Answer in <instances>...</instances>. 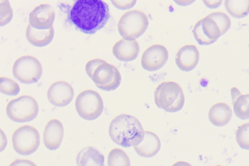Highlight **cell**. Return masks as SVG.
Segmentation results:
<instances>
[{"label": "cell", "mask_w": 249, "mask_h": 166, "mask_svg": "<svg viewBox=\"0 0 249 166\" xmlns=\"http://www.w3.org/2000/svg\"><path fill=\"white\" fill-rule=\"evenodd\" d=\"M156 105L168 112L180 110L184 103V95L181 86L173 81H165L160 83L154 92Z\"/></svg>", "instance_id": "3957f363"}, {"label": "cell", "mask_w": 249, "mask_h": 166, "mask_svg": "<svg viewBox=\"0 0 249 166\" xmlns=\"http://www.w3.org/2000/svg\"><path fill=\"white\" fill-rule=\"evenodd\" d=\"M12 74L18 81L25 84L36 83L40 78L42 67L35 56L24 55L18 58L12 66Z\"/></svg>", "instance_id": "52a82bcc"}, {"label": "cell", "mask_w": 249, "mask_h": 166, "mask_svg": "<svg viewBox=\"0 0 249 166\" xmlns=\"http://www.w3.org/2000/svg\"><path fill=\"white\" fill-rule=\"evenodd\" d=\"M55 11L49 3H42L35 7L30 13L29 24L37 29H46L53 27Z\"/></svg>", "instance_id": "4fadbf2b"}, {"label": "cell", "mask_w": 249, "mask_h": 166, "mask_svg": "<svg viewBox=\"0 0 249 166\" xmlns=\"http://www.w3.org/2000/svg\"><path fill=\"white\" fill-rule=\"evenodd\" d=\"M139 51V44L136 39L124 37L117 40L112 48L115 57L122 62H130L135 59Z\"/></svg>", "instance_id": "9a60e30c"}, {"label": "cell", "mask_w": 249, "mask_h": 166, "mask_svg": "<svg viewBox=\"0 0 249 166\" xmlns=\"http://www.w3.org/2000/svg\"></svg>", "instance_id": "836d02e7"}, {"label": "cell", "mask_w": 249, "mask_h": 166, "mask_svg": "<svg viewBox=\"0 0 249 166\" xmlns=\"http://www.w3.org/2000/svg\"><path fill=\"white\" fill-rule=\"evenodd\" d=\"M204 4L209 8H216L219 6L222 2L221 0H203Z\"/></svg>", "instance_id": "4dcf8cb0"}, {"label": "cell", "mask_w": 249, "mask_h": 166, "mask_svg": "<svg viewBox=\"0 0 249 166\" xmlns=\"http://www.w3.org/2000/svg\"><path fill=\"white\" fill-rule=\"evenodd\" d=\"M214 166H224L220 165H215Z\"/></svg>", "instance_id": "d6a6232c"}, {"label": "cell", "mask_w": 249, "mask_h": 166, "mask_svg": "<svg viewBox=\"0 0 249 166\" xmlns=\"http://www.w3.org/2000/svg\"><path fill=\"white\" fill-rule=\"evenodd\" d=\"M160 146L158 135L152 132L146 131L142 140L133 148L138 155L148 158L155 156L159 151Z\"/></svg>", "instance_id": "e0dca14e"}, {"label": "cell", "mask_w": 249, "mask_h": 166, "mask_svg": "<svg viewBox=\"0 0 249 166\" xmlns=\"http://www.w3.org/2000/svg\"><path fill=\"white\" fill-rule=\"evenodd\" d=\"M207 16L217 24L221 35L224 34L229 29L231 24V19L224 12L215 11L210 13Z\"/></svg>", "instance_id": "cb8c5ba5"}, {"label": "cell", "mask_w": 249, "mask_h": 166, "mask_svg": "<svg viewBox=\"0 0 249 166\" xmlns=\"http://www.w3.org/2000/svg\"><path fill=\"white\" fill-rule=\"evenodd\" d=\"M91 79L98 88L108 91L119 86L121 76L116 66L106 61L96 68Z\"/></svg>", "instance_id": "9c48e42d"}, {"label": "cell", "mask_w": 249, "mask_h": 166, "mask_svg": "<svg viewBox=\"0 0 249 166\" xmlns=\"http://www.w3.org/2000/svg\"><path fill=\"white\" fill-rule=\"evenodd\" d=\"M64 128L61 122L56 119L50 120L46 124L43 134L45 147L51 150L59 148L62 141Z\"/></svg>", "instance_id": "2e32d148"}, {"label": "cell", "mask_w": 249, "mask_h": 166, "mask_svg": "<svg viewBox=\"0 0 249 166\" xmlns=\"http://www.w3.org/2000/svg\"><path fill=\"white\" fill-rule=\"evenodd\" d=\"M107 166H130L127 154L122 149L114 148L108 154Z\"/></svg>", "instance_id": "603a6c76"}, {"label": "cell", "mask_w": 249, "mask_h": 166, "mask_svg": "<svg viewBox=\"0 0 249 166\" xmlns=\"http://www.w3.org/2000/svg\"><path fill=\"white\" fill-rule=\"evenodd\" d=\"M76 162L77 166H104V156L95 148L89 146L79 152Z\"/></svg>", "instance_id": "ffe728a7"}, {"label": "cell", "mask_w": 249, "mask_h": 166, "mask_svg": "<svg viewBox=\"0 0 249 166\" xmlns=\"http://www.w3.org/2000/svg\"><path fill=\"white\" fill-rule=\"evenodd\" d=\"M208 116L212 124L221 127L226 125L230 121L232 117V111L226 103L219 102L211 107Z\"/></svg>", "instance_id": "ac0fdd59"}, {"label": "cell", "mask_w": 249, "mask_h": 166, "mask_svg": "<svg viewBox=\"0 0 249 166\" xmlns=\"http://www.w3.org/2000/svg\"><path fill=\"white\" fill-rule=\"evenodd\" d=\"M105 62L106 61L100 58H95L90 60L85 65V69L86 73L89 78H91L92 74L96 68Z\"/></svg>", "instance_id": "83f0119b"}, {"label": "cell", "mask_w": 249, "mask_h": 166, "mask_svg": "<svg viewBox=\"0 0 249 166\" xmlns=\"http://www.w3.org/2000/svg\"><path fill=\"white\" fill-rule=\"evenodd\" d=\"M0 24L2 26L8 23L13 17V11L9 1H0Z\"/></svg>", "instance_id": "4316f807"}, {"label": "cell", "mask_w": 249, "mask_h": 166, "mask_svg": "<svg viewBox=\"0 0 249 166\" xmlns=\"http://www.w3.org/2000/svg\"><path fill=\"white\" fill-rule=\"evenodd\" d=\"M75 108L78 115L83 119L91 120L102 114L104 104L99 94L92 89L80 92L75 100Z\"/></svg>", "instance_id": "8992f818"}, {"label": "cell", "mask_w": 249, "mask_h": 166, "mask_svg": "<svg viewBox=\"0 0 249 166\" xmlns=\"http://www.w3.org/2000/svg\"><path fill=\"white\" fill-rule=\"evenodd\" d=\"M112 4L120 9H125L133 7L136 3V0H110Z\"/></svg>", "instance_id": "f1b7e54d"}, {"label": "cell", "mask_w": 249, "mask_h": 166, "mask_svg": "<svg viewBox=\"0 0 249 166\" xmlns=\"http://www.w3.org/2000/svg\"><path fill=\"white\" fill-rule=\"evenodd\" d=\"M54 36L53 27L37 29L28 24L25 30V36L28 42L36 47H44L49 44Z\"/></svg>", "instance_id": "d6986e66"}, {"label": "cell", "mask_w": 249, "mask_h": 166, "mask_svg": "<svg viewBox=\"0 0 249 166\" xmlns=\"http://www.w3.org/2000/svg\"><path fill=\"white\" fill-rule=\"evenodd\" d=\"M38 105L36 100L29 95H22L9 100L5 111L7 116L17 122L32 120L37 115Z\"/></svg>", "instance_id": "5b68a950"}, {"label": "cell", "mask_w": 249, "mask_h": 166, "mask_svg": "<svg viewBox=\"0 0 249 166\" xmlns=\"http://www.w3.org/2000/svg\"><path fill=\"white\" fill-rule=\"evenodd\" d=\"M74 91L71 85L64 81H56L51 84L47 92L48 100L53 105L63 107L72 100Z\"/></svg>", "instance_id": "7c38bea8"}, {"label": "cell", "mask_w": 249, "mask_h": 166, "mask_svg": "<svg viewBox=\"0 0 249 166\" xmlns=\"http://www.w3.org/2000/svg\"><path fill=\"white\" fill-rule=\"evenodd\" d=\"M148 23L145 13L139 9L130 10L125 12L119 18L117 30L122 37L135 39L145 32Z\"/></svg>", "instance_id": "277c9868"}, {"label": "cell", "mask_w": 249, "mask_h": 166, "mask_svg": "<svg viewBox=\"0 0 249 166\" xmlns=\"http://www.w3.org/2000/svg\"><path fill=\"white\" fill-rule=\"evenodd\" d=\"M110 17L107 4L102 0H77L71 5L69 19L86 34H93L104 27Z\"/></svg>", "instance_id": "6da1fadb"}, {"label": "cell", "mask_w": 249, "mask_h": 166, "mask_svg": "<svg viewBox=\"0 0 249 166\" xmlns=\"http://www.w3.org/2000/svg\"><path fill=\"white\" fill-rule=\"evenodd\" d=\"M168 58L166 48L160 44H154L148 47L141 58L142 67L148 71H156L162 67Z\"/></svg>", "instance_id": "30bf717a"}, {"label": "cell", "mask_w": 249, "mask_h": 166, "mask_svg": "<svg viewBox=\"0 0 249 166\" xmlns=\"http://www.w3.org/2000/svg\"><path fill=\"white\" fill-rule=\"evenodd\" d=\"M235 139L240 147L249 150V122L242 124L237 128Z\"/></svg>", "instance_id": "d4e9b609"}, {"label": "cell", "mask_w": 249, "mask_h": 166, "mask_svg": "<svg viewBox=\"0 0 249 166\" xmlns=\"http://www.w3.org/2000/svg\"><path fill=\"white\" fill-rule=\"evenodd\" d=\"M192 33L197 43L205 45L212 44L221 35L217 24L207 16L195 23Z\"/></svg>", "instance_id": "8fae6325"}, {"label": "cell", "mask_w": 249, "mask_h": 166, "mask_svg": "<svg viewBox=\"0 0 249 166\" xmlns=\"http://www.w3.org/2000/svg\"><path fill=\"white\" fill-rule=\"evenodd\" d=\"M108 133L114 143L124 147H129L140 143L143 138L144 131L137 118L123 114L117 116L111 120Z\"/></svg>", "instance_id": "7a4b0ae2"}, {"label": "cell", "mask_w": 249, "mask_h": 166, "mask_svg": "<svg viewBox=\"0 0 249 166\" xmlns=\"http://www.w3.org/2000/svg\"><path fill=\"white\" fill-rule=\"evenodd\" d=\"M8 166H36L32 161L26 159H17L12 161Z\"/></svg>", "instance_id": "f546056e"}, {"label": "cell", "mask_w": 249, "mask_h": 166, "mask_svg": "<svg viewBox=\"0 0 249 166\" xmlns=\"http://www.w3.org/2000/svg\"><path fill=\"white\" fill-rule=\"evenodd\" d=\"M12 143L14 150L22 155H28L35 152L40 144V136L34 127L22 125L13 133Z\"/></svg>", "instance_id": "ba28073f"}, {"label": "cell", "mask_w": 249, "mask_h": 166, "mask_svg": "<svg viewBox=\"0 0 249 166\" xmlns=\"http://www.w3.org/2000/svg\"><path fill=\"white\" fill-rule=\"evenodd\" d=\"M231 95L235 115L241 119L249 118V93L242 94L239 90L232 87Z\"/></svg>", "instance_id": "44dd1931"}, {"label": "cell", "mask_w": 249, "mask_h": 166, "mask_svg": "<svg viewBox=\"0 0 249 166\" xmlns=\"http://www.w3.org/2000/svg\"><path fill=\"white\" fill-rule=\"evenodd\" d=\"M0 92L6 95L14 96L17 95L19 91V85L13 79L6 77L0 78Z\"/></svg>", "instance_id": "484cf974"}, {"label": "cell", "mask_w": 249, "mask_h": 166, "mask_svg": "<svg viewBox=\"0 0 249 166\" xmlns=\"http://www.w3.org/2000/svg\"><path fill=\"white\" fill-rule=\"evenodd\" d=\"M199 53L197 47L193 44H186L177 51L175 61L180 70L189 71L195 68L199 61Z\"/></svg>", "instance_id": "5bb4252c"}, {"label": "cell", "mask_w": 249, "mask_h": 166, "mask_svg": "<svg viewBox=\"0 0 249 166\" xmlns=\"http://www.w3.org/2000/svg\"><path fill=\"white\" fill-rule=\"evenodd\" d=\"M172 166H192L190 163L185 161H178L175 163Z\"/></svg>", "instance_id": "1f68e13d"}, {"label": "cell", "mask_w": 249, "mask_h": 166, "mask_svg": "<svg viewBox=\"0 0 249 166\" xmlns=\"http://www.w3.org/2000/svg\"><path fill=\"white\" fill-rule=\"evenodd\" d=\"M224 6L227 11L236 18L244 17L249 13V0H226Z\"/></svg>", "instance_id": "7402d4cb"}]
</instances>
